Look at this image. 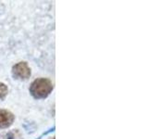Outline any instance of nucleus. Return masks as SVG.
I'll use <instances>...</instances> for the list:
<instances>
[{"label":"nucleus","instance_id":"4","mask_svg":"<svg viewBox=\"0 0 148 139\" xmlns=\"http://www.w3.org/2000/svg\"><path fill=\"white\" fill-rule=\"evenodd\" d=\"M8 86L3 83H0V100H3L8 95Z\"/></svg>","mask_w":148,"mask_h":139},{"label":"nucleus","instance_id":"2","mask_svg":"<svg viewBox=\"0 0 148 139\" xmlns=\"http://www.w3.org/2000/svg\"><path fill=\"white\" fill-rule=\"evenodd\" d=\"M12 74L18 80H27L31 76V68L26 62H18L13 66Z\"/></svg>","mask_w":148,"mask_h":139},{"label":"nucleus","instance_id":"1","mask_svg":"<svg viewBox=\"0 0 148 139\" xmlns=\"http://www.w3.org/2000/svg\"><path fill=\"white\" fill-rule=\"evenodd\" d=\"M53 90V83L50 80L45 78L36 79L32 83L30 86V93L37 99L45 98Z\"/></svg>","mask_w":148,"mask_h":139},{"label":"nucleus","instance_id":"3","mask_svg":"<svg viewBox=\"0 0 148 139\" xmlns=\"http://www.w3.org/2000/svg\"><path fill=\"white\" fill-rule=\"evenodd\" d=\"M14 115L10 111L6 109H0V128H8L14 122Z\"/></svg>","mask_w":148,"mask_h":139}]
</instances>
